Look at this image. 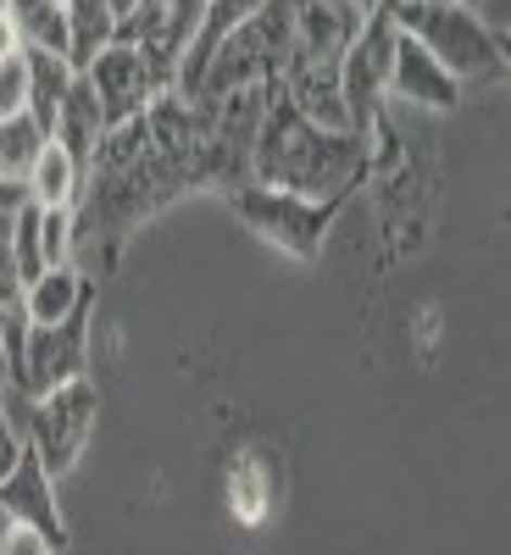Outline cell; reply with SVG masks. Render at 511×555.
<instances>
[{"label":"cell","instance_id":"6da1fadb","mask_svg":"<svg viewBox=\"0 0 511 555\" xmlns=\"http://www.w3.org/2000/svg\"><path fill=\"white\" fill-rule=\"evenodd\" d=\"M267 89L272 83H256L217 101H183L167 89L139 117L106 128L73 201V261L89 256L101 272H112L128 240L173 201L195 190H245Z\"/></svg>","mask_w":511,"mask_h":555},{"label":"cell","instance_id":"7a4b0ae2","mask_svg":"<svg viewBox=\"0 0 511 555\" xmlns=\"http://www.w3.org/2000/svg\"><path fill=\"white\" fill-rule=\"evenodd\" d=\"M367 167H373V156H367L361 133L322 128L278 83L267 89V106L256 122V151H251V183L290 190L306 201H329V195H350Z\"/></svg>","mask_w":511,"mask_h":555},{"label":"cell","instance_id":"3957f363","mask_svg":"<svg viewBox=\"0 0 511 555\" xmlns=\"http://www.w3.org/2000/svg\"><path fill=\"white\" fill-rule=\"evenodd\" d=\"M384 12L400 34H411L423 51L461 83V78H500L506 73V51L500 34L456 0H384Z\"/></svg>","mask_w":511,"mask_h":555},{"label":"cell","instance_id":"277c9868","mask_svg":"<svg viewBox=\"0 0 511 555\" xmlns=\"http://www.w3.org/2000/svg\"><path fill=\"white\" fill-rule=\"evenodd\" d=\"M290 34H295V0H261V7L212 51L201 89L190 101H217V95H234V89L278 83L284 78V62H290Z\"/></svg>","mask_w":511,"mask_h":555},{"label":"cell","instance_id":"5b68a950","mask_svg":"<svg viewBox=\"0 0 511 555\" xmlns=\"http://www.w3.org/2000/svg\"><path fill=\"white\" fill-rule=\"evenodd\" d=\"M350 195H329V201H306V195H290V190H267V183H245V190L228 195L234 217L251 228L256 240H267L272 250H284L295 261H322V245H329V228L340 217Z\"/></svg>","mask_w":511,"mask_h":555},{"label":"cell","instance_id":"8992f818","mask_svg":"<svg viewBox=\"0 0 511 555\" xmlns=\"http://www.w3.org/2000/svg\"><path fill=\"white\" fill-rule=\"evenodd\" d=\"M101 416V389L84 378H67L56 384L51 395L28 400V416H23V439L34 444V455L44 461V473L51 478H67L78 467V455L89 444V428H95Z\"/></svg>","mask_w":511,"mask_h":555},{"label":"cell","instance_id":"52a82bcc","mask_svg":"<svg viewBox=\"0 0 511 555\" xmlns=\"http://www.w3.org/2000/svg\"><path fill=\"white\" fill-rule=\"evenodd\" d=\"M389 51H395V23L379 7L361 23V34L350 39V51L340 62V106H345V128L350 133H373L384 122V89H389Z\"/></svg>","mask_w":511,"mask_h":555},{"label":"cell","instance_id":"ba28073f","mask_svg":"<svg viewBox=\"0 0 511 555\" xmlns=\"http://www.w3.org/2000/svg\"><path fill=\"white\" fill-rule=\"evenodd\" d=\"M89 317H95V289H89L62 322H28L23 373H17V389L28 400L51 395L67 378H84V366H89Z\"/></svg>","mask_w":511,"mask_h":555},{"label":"cell","instance_id":"9c48e42d","mask_svg":"<svg viewBox=\"0 0 511 555\" xmlns=\"http://www.w3.org/2000/svg\"><path fill=\"white\" fill-rule=\"evenodd\" d=\"M0 512H7V522H17V528H34L56 555L67 550V517L56 505V478L44 473V461L34 455L28 439L12 461V473L0 478Z\"/></svg>","mask_w":511,"mask_h":555},{"label":"cell","instance_id":"30bf717a","mask_svg":"<svg viewBox=\"0 0 511 555\" xmlns=\"http://www.w3.org/2000/svg\"><path fill=\"white\" fill-rule=\"evenodd\" d=\"M84 78L95 83L101 112H106V128L139 117L156 95H167V89L156 83V73H151V62H145V51H133V44H117V39L84 67Z\"/></svg>","mask_w":511,"mask_h":555},{"label":"cell","instance_id":"8fae6325","mask_svg":"<svg viewBox=\"0 0 511 555\" xmlns=\"http://www.w3.org/2000/svg\"><path fill=\"white\" fill-rule=\"evenodd\" d=\"M389 89H395L400 101H417V106H429V112H450L461 101V83L411 34H400V28H395V51H389Z\"/></svg>","mask_w":511,"mask_h":555},{"label":"cell","instance_id":"7c38bea8","mask_svg":"<svg viewBox=\"0 0 511 555\" xmlns=\"http://www.w3.org/2000/svg\"><path fill=\"white\" fill-rule=\"evenodd\" d=\"M51 139L67 151V162H73V167H78V178H84V172H89V162H95V151H101V139H106L101 95H95V83H89L84 73H78V78H73V89H67V101H62V112H56Z\"/></svg>","mask_w":511,"mask_h":555},{"label":"cell","instance_id":"4fadbf2b","mask_svg":"<svg viewBox=\"0 0 511 555\" xmlns=\"http://www.w3.org/2000/svg\"><path fill=\"white\" fill-rule=\"evenodd\" d=\"M89 289H95V278H89L78 261H67V267L39 272L34 284L23 289V311H28V322H62Z\"/></svg>","mask_w":511,"mask_h":555},{"label":"cell","instance_id":"5bb4252c","mask_svg":"<svg viewBox=\"0 0 511 555\" xmlns=\"http://www.w3.org/2000/svg\"><path fill=\"white\" fill-rule=\"evenodd\" d=\"M23 62H28V117L51 133L56 128V112H62V101H67V89H73V67H67V56H56V51H23Z\"/></svg>","mask_w":511,"mask_h":555},{"label":"cell","instance_id":"9a60e30c","mask_svg":"<svg viewBox=\"0 0 511 555\" xmlns=\"http://www.w3.org/2000/svg\"><path fill=\"white\" fill-rule=\"evenodd\" d=\"M62 12H67V67L84 73L112 44L117 12L106 7V0H62Z\"/></svg>","mask_w":511,"mask_h":555},{"label":"cell","instance_id":"2e32d148","mask_svg":"<svg viewBox=\"0 0 511 555\" xmlns=\"http://www.w3.org/2000/svg\"><path fill=\"white\" fill-rule=\"evenodd\" d=\"M23 190H28L34 206H73L78 190H84V178H78V167L67 162V151L51 139V145L39 151V162H34V172H28Z\"/></svg>","mask_w":511,"mask_h":555},{"label":"cell","instance_id":"e0dca14e","mask_svg":"<svg viewBox=\"0 0 511 555\" xmlns=\"http://www.w3.org/2000/svg\"><path fill=\"white\" fill-rule=\"evenodd\" d=\"M44 145H51V133H44L28 112L0 122V183H28V172H34Z\"/></svg>","mask_w":511,"mask_h":555},{"label":"cell","instance_id":"ac0fdd59","mask_svg":"<svg viewBox=\"0 0 511 555\" xmlns=\"http://www.w3.org/2000/svg\"><path fill=\"white\" fill-rule=\"evenodd\" d=\"M12 23L23 34V51H56L67 56V12L56 0H12Z\"/></svg>","mask_w":511,"mask_h":555},{"label":"cell","instance_id":"d6986e66","mask_svg":"<svg viewBox=\"0 0 511 555\" xmlns=\"http://www.w3.org/2000/svg\"><path fill=\"white\" fill-rule=\"evenodd\" d=\"M39 250H44V267L73 261V206H44L39 211Z\"/></svg>","mask_w":511,"mask_h":555},{"label":"cell","instance_id":"ffe728a7","mask_svg":"<svg viewBox=\"0 0 511 555\" xmlns=\"http://www.w3.org/2000/svg\"><path fill=\"white\" fill-rule=\"evenodd\" d=\"M23 106H28V62H23V51H17V56L0 62V122L17 117Z\"/></svg>","mask_w":511,"mask_h":555},{"label":"cell","instance_id":"44dd1931","mask_svg":"<svg viewBox=\"0 0 511 555\" xmlns=\"http://www.w3.org/2000/svg\"><path fill=\"white\" fill-rule=\"evenodd\" d=\"M23 300V278H17V256H12V211L0 217V306Z\"/></svg>","mask_w":511,"mask_h":555},{"label":"cell","instance_id":"7402d4cb","mask_svg":"<svg viewBox=\"0 0 511 555\" xmlns=\"http://www.w3.org/2000/svg\"><path fill=\"white\" fill-rule=\"evenodd\" d=\"M0 555H56V550L44 544L34 528H17V522H12V533L0 539Z\"/></svg>","mask_w":511,"mask_h":555},{"label":"cell","instance_id":"603a6c76","mask_svg":"<svg viewBox=\"0 0 511 555\" xmlns=\"http://www.w3.org/2000/svg\"><path fill=\"white\" fill-rule=\"evenodd\" d=\"M17 450H23V428L12 423L7 411H0V478L12 473V461H17Z\"/></svg>","mask_w":511,"mask_h":555},{"label":"cell","instance_id":"cb8c5ba5","mask_svg":"<svg viewBox=\"0 0 511 555\" xmlns=\"http://www.w3.org/2000/svg\"><path fill=\"white\" fill-rule=\"evenodd\" d=\"M17 51H23V34H17L12 12H0V62H7V56H17Z\"/></svg>","mask_w":511,"mask_h":555},{"label":"cell","instance_id":"d4e9b609","mask_svg":"<svg viewBox=\"0 0 511 555\" xmlns=\"http://www.w3.org/2000/svg\"><path fill=\"white\" fill-rule=\"evenodd\" d=\"M28 201V190H23V183H0V217H7V211H17Z\"/></svg>","mask_w":511,"mask_h":555},{"label":"cell","instance_id":"484cf974","mask_svg":"<svg viewBox=\"0 0 511 555\" xmlns=\"http://www.w3.org/2000/svg\"><path fill=\"white\" fill-rule=\"evenodd\" d=\"M106 7H112L117 17H128V12H133V0H106Z\"/></svg>","mask_w":511,"mask_h":555},{"label":"cell","instance_id":"4316f807","mask_svg":"<svg viewBox=\"0 0 511 555\" xmlns=\"http://www.w3.org/2000/svg\"><path fill=\"white\" fill-rule=\"evenodd\" d=\"M0 411H7V373H0Z\"/></svg>","mask_w":511,"mask_h":555},{"label":"cell","instance_id":"83f0119b","mask_svg":"<svg viewBox=\"0 0 511 555\" xmlns=\"http://www.w3.org/2000/svg\"><path fill=\"white\" fill-rule=\"evenodd\" d=\"M7 7H12V0H0V12H7Z\"/></svg>","mask_w":511,"mask_h":555},{"label":"cell","instance_id":"f1b7e54d","mask_svg":"<svg viewBox=\"0 0 511 555\" xmlns=\"http://www.w3.org/2000/svg\"><path fill=\"white\" fill-rule=\"evenodd\" d=\"M56 7H62V0H56Z\"/></svg>","mask_w":511,"mask_h":555}]
</instances>
